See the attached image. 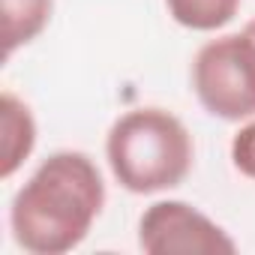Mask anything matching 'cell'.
<instances>
[{
  "instance_id": "obj_1",
  "label": "cell",
  "mask_w": 255,
  "mask_h": 255,
  "mask_svg": "<svg viewBox=\"0 0 255 255\" xmlns=\"http://www.w3.org/2000/svg\"><path fill=\"white\" fill-rule=\"evenodd\" d=\"M105 207V183L81 150H57L39 162L9 204L15 243L30 255H63L84 243Z\"/></svg>"
},
{
  "instance_id": "obj_2",
  "label": "cell",
  "mask_w": 255,
  "mask_h": 255,
  "mask_svg": "<svg viewBox=\"0 0 255 255\" xmlns=\"http://www.w3.org/2000/svg\"><path fill=\"white\" fill-rule=\"evenodd\" d=\"M114 180L132 195H156L180 186L195 159L192 135L165 108H132L120 114L105 138Z\"/></svg>"
},
{
  "instance_id": "obj_3",
  "label": "cell",
  "mask_w": 255,
  "mask_h": 255,
  "mask_svg": "<svg viewBox=\"0 0 255 255\" xmlns=\"http://www.w3.org/2000/svg\"><path fill=\"white\" fill-rule=\"evenodd\" d=\"M192 90L210 117H255V39L240 30L204 42L192 60Z\"/></svg>"
},
{
  "instance_id": "obj_4",
  "label": "cell",
  "mask_w": 255,
  "mask_h": 255,
  "mask_svg": "<svg viewBox=\"0 0 255 255\" xmlns=\"http://www.w3.org/2000/svg\"><path fill=\"white\" fill-rule=\"evenodd\" d=\"M138 246L147 255H231L234 237L198 207L168 198L153 201L138 219Z\"/></svg>"
},
{
  "instance_id": "obj_5",
  "label": "cell",
  "mask_w": 255,
  "mask_h": 255,
  "mask_svg": "<svg viewBox=\"0 0 255 255\" xmlns=\"http://www.w3.org/2000/svg\"><path fill=\"white\" fill-rule=\"evenodd\" d=\"M36 147V120L9 90L0 96V177L9 180Z\"/></svg>"
},
{
  "instance_id": "obj_6",
  "label": "cell",
  "mask_w": 255,
  "mask_h": 255,
  "mask_svg": "<svg viewBox=\"0 0 255 255\" xmlns=\"http://www.w3.org/2000/svg\"><path fill=\"white\" fill-rule=\"evenodd\" d=\"M3 12V51L12 57L21 45H30L51 21L54 0H0Z\"/></svg>"
},
{
  "instance_id": "obj_7",
  "label": "cell",
  "mask_w": 255,
  "mask_h": 255,
  "mask_svg": "<svg viewBox=\"0 0 255 255\" xmlns=\"http://www.w3.org/2000/svg\"><path fill=\"white\" fill-rule=\"evenodd\" d=\"M243 0H165L168 15L195 33H213L234 21Z\"/></svg>"
},
{
  "instance_id": "obj_8",
  "label": "cell",
  "mask_w": 255,
  "mask_h": 255,
  "mask_svg": "<svg viewBox=\"0 0 255 255\" xmlns=\"http://www.w3.org/2000/svg\"><path fill=\"white\" fill-rule=\"evenodd\" d=\"M231 165L243 177L255 180V117H249L231 138Z\"/></svg>"
},
{
  "instance_id": "obj_9",
  "label": "cell",
  "mask_w": 255,
  "mask_h": 255,
  "mask_svg": "<svg viewBox=\"0 0 255 255\" xmlns=\"http://www.w3.org/2000/svg\"><path fill=\"white\" fill-rule=\"evenodd\" d=\"M243 30H246V33H249V36H252V39H255V18H252V21H249V24H246V27H243Z\"/></svg>"
}]
</instances>
